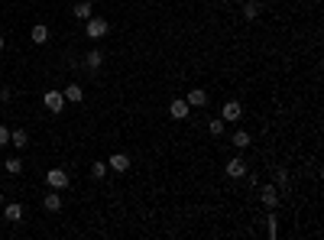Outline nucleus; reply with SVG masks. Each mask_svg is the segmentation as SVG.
<instances>
[{
  "instance_id": "obj_1",
  "label": "nucleus",
  "mask_w": 324,
  "mask_h": 240,
  "mask_svg": "<svg viewBox=\"0 0 324 240\" xmlns=\"http://www.w3.org/2000/svg\"><path fill=\"white\" fill-rule=\"evenodd\" d=\"M85 33H88L91 39L107 36V20H104V16H91V20H88V26H85Z\"/></svg>"
},
{
  "instance_id": "obj_2",
  "label": "nucleus",
  "mask_w": 324,
  "mask_h": 240,
  "mask_svg": "<svg viewBox=\"0 0 324 240\" xmlns=\"http://www.w3.org/2000/svg\"><path fill=\"white\" fill-rule=\"evenodd\" d=\"M46 182H49V188H65V185H68V172H65V169H49Z\"/></svg>"
},
{
  "instance_id": "obj_3",
  "label": "nucleus",
  "mask_w": 324,
  "mask_h": 240,
  "mask_svg": "<svg viewBox=\"0 0 324 240\" xmlns=\"http://www.w3.org/2000/svg\"><path fill=\"white\" fill-rule=\"evenodd\" d=\"M46 107L52 110V114H62V107H65V94H62V91H46Z\"/></svg>"
},
{
  "instance_id": "obj_4",
  "label": "nucleus",
  "mask_w": 324,
  "mask_h": 240,
  "mask_svg": "<svg viewBox=\"0 0 324 240\" xmlns=\"http://www.w3.org/2000/svg\"><path fill=\"white\" fill-rule=\"evenodd\" d=\"M259 198H262L266 208H276V205H279V188L276 185H262L259 188Z\"/></svg>"
},
{
  "instance_id": "obj_5",
  "label": "nucleus",
  "mask_w": 324,
  "mask_h": 240,
  "mask_svg": "<svg viewBox=\"0 0 324 240\" xmlns=\"http://www.w3.org/2000/svg\"><path fill=\"white\" fill-rule=\"evenodd\" d=\"M227 175H230V178H243V175H247V163H243L240 156H233L230 163H227Z\"/></svg>"
},
{
  "instance_id": "obj_6",
  "label": "nucleus",
  "mask_w": 324,
  "mask_h": 240,
  "mask_svg": "<svg viewBox=\"0 0 324 240\" xmlns=\"http://www.w3.org/2000/svg\"><path fill=\"white\" fill-rule=\"evenodd\" d=\"M221 120H224V124H233V120H240V104H237V101H227L224 110H221Z\"/></svg>"
},
{
  "instance_id": "obj_7",
  "label": "nucleus",
  "mask_w": 324,
  "mask_h": 240,
  "mask_svg": "<svg viewBox=\"0 0 324 240\" xmlns=\"http://www.w3.org/2000/svg\"><path fill=\"white\" fill-rule=\"evenodd\" d=\"M107 169L127 172V169H130V156H127V153H114V156H110V163H107Z\"/></svg>"
},
{
  "instance_id": "obj_8",
  "label": "nucleus",
  "mask_w": 324,
  "mask_h": 240,
  "mask_svg": "<svg viewBox=\"0 0 324 240\" xmlns=\"http://www.w3.org/2000/svg\"><path fill=\"white\" fill-rule=\"evenodd\" d=\"M169 114L175 117V120H185V117H188V101H182V98H175V101L169 104Z\"/></svg>"
},
{
  "instance_id": "obj_9",
  "label": "nucleus",
  "mask_w": 324,
  "mask_h": 240,
  "mask_svg": "<svg viewBox=\"0 0 324 240\" xmlns=\"http://www.w3.org/2000/svg\"><path fill=\"white\" fill-rule=\"evenodd\" d=\"M204 104H208V91L192 88V91H188V107H204Z\"/></svg>"
},
{
  "instance_id": "obj_10",
  "label": "nucleus",
  "mask_w": 324,
  "mask_h": 240,
  "mask_svg": "<svg viewBox=\"0 0 324 240\" xmlns=\"http://www.w3.org/2000/svg\"><path fill=\"white\" fill-rule=\"evenodd\" d=\"M71 13H75L78 20H91V13H94L91 0H81V3H75V10H71Z\"/></svg>"
},
{
  "instance_id": "obj_11",
  "label": "nucleus",
  "mask_w": 324,
  "mask_h": 240,
  "mask_svg": "<svg viewBox=\"0 0 324 240\" xmlns=\"http://www.w3.org/2000/svg\"><path fill=\"white\" fill-rule=\"evenodd\" d=\"M46 211H62V198H59V188L55 192H46Z\"/></svg>"
},
{
  "instance_id": "obj_12",
  "label": "nucleus",
  "mask_w": 324,
  "mask_h": 240,
  "mask_svg": "<svg viewBox=\"0 0 324 240\" xmlns=\"http://www.w3.org/2000/svg\"><path fill=\"white\" fill-rule=\"evenodd\" d=\"M30 39H32V42H36V46H42V42H49V30H46V26H42V23H39V26H32Z\"/></svg>"
},
{
  "instance_id": "obj_13",
  "label": "nucleus",
  "mask_w": 324,
  "mask_h": 240,
  "mask_svg": "<svg viewBox=\"0 0 324 240\" xmlns=\"http://www.w3.org/2000/svg\"><path fill=\"white\" fill-rule=\"evenodd\" d=\"M230 143H233L237 149H247L250 143H253V139H250V133H247V130H237V133L230 137Z\"/></svg>"
},
{
  "instance_id": "obj_14",
  "label": "nucleus",
  "mask_w": 324,
  "mask_h": 240,
  "mask_svg": "<svg viewBox=\"0 0 324 240\" xmlns=\"http://www.w3.org/2000/svg\"><path fill=\"white\" fill-rule=\"evenodd\" d=\"M10 143H13L16 149H23L26 143H30V133H26V130H13V133H10Z\"/></svg>"
},
{
  "instance_id": "obj_15",
  "label": "nucleus",
  "mask_w": 324,
  "mask_h": 240,
  "mask_svg": "<svg viewBox=\"0 0 324 240\" xmlns=\"http://www.w3.org/2000/svg\"><path fill=\"white\" fill-rule=\"evenodd\" d=\"M65 101H71V104H78V101H81V98H85V91H81V88H78V85H68V88H65Z\"/></svg>"
},
{
  "instance_id": "obj_16",
  "label": "nucleus",
  "mask_w": 324,
  "mask_h": 240,
  "mask_svg": "<svg viewBox=\"0 0 324 240\" xmlns=\"http://www.w3.org/2000/svg\"><path fill=\"white\" fill-rule=\"evenodd\" d=\"M3 169H7L10 175H20V172H23V163H20V156H13V159H7V163H3Z\"/></svg>"
},
{
  "instance_id": "obj_17",
  "label": "nucleus",
  "mask_w": 324,
  "mask_h": 240,
  "mask_svg": "<svg viewBox=\"0 0 324 240\" xmlns=\"http://www.w3.org/2000/svg\"><path fill=\"white\" fill-rule=\"evenodd\" d=\"M3 217H7V221H20V217H23V208H20V205H7V208H3Z\"/></svg>"
},
{
  "instance_id": "obj_18",
  "label": "nucleus",
  "mask_w": 324,
  "mask_h": 240,
  "mask_svg": "<svg viewBox=\"0 0 324 240\" xmlns=\"http://www.w3.org/2000/svg\"><path fill=\"white\" fill-rule=\"evenodd\" d=\"M243 16H247V20L259 16V3H256V0H247V3H243Z\"/></svg>"
},
{
  "instance_id": "obj_19",
  "label": "nucleus",
  "mask_w": 324,
  "mask_h": 240,
  "mask_svg": "<svg viewBox=\"0 0 324 240\" xmlns=\"http://www.w3.org/2000/svg\"><path fill=\"white\" fill-rule=\"evenodd\" d=\"M85 62H88V69H100V62H104V55H100L97 49H94V52H88V59H85Z\"/></svg>"
},
{
  "instance_id": "obj_20",
  "label": "nucleus",
  "mask_w": 324,
  "mask_h": 240,
  "mask_svg": "<svg viewBox=\"0 0 324 240\" xmlns=\"http://www.w3.org/2000/svg\"><path fill=\"white\" fill-rule=\"evenodd\" d=\"M208 133H211V137H221V133H224V120H221V117H217V120H211V124H208Z\"/></svg>"
},
{
  "instance_id": "obj_21",
  "label": "nucleus",
  "mask_w": 324,
  "mask_h": 240,
  "mask_svg": "<svg viewBox=\"0 0 324 240\" xmlns=\"http://www.w3.org/2000/svg\"><path fill=\"white\" fill-rule=\"evenodd\" d=\"M91 175L94 178H104V175H107V163H94L91 166Z\"/></svg>"
},
{
  "instance_id": "obj_22",
  "label": "nucleus",
  "mask_w": 324,
  "mask_h": 240,
  "mask_svg": "<svg viewBox=\"0 0 324 240\" xmlns=\"http://www.w3.org/2000/svg\"><path fill=\"white\" fill-rule=\"evenodd\" d=\"M276 182L286 188V185H289V172H286V169H276Z\"/></svg>"
},
{
  "instance_id": "obj_23",
  "label": "nucleus",
  "mask_w": 324,
  "mask_h": 240,
  "mask_svg": "<svg viewBox=\"0 0 324 240\" xmlns=\"http://www.w3.org/2000/svg\"><path fill=\"white\" fill-rule=\"evenodd\" d=\"M269 237H279V221L276 217H269Z\"/></svg>"
},
{
  "instance_id": "obj_24",
  "label": "nucleus",
  "mask_w": 324,
  "mask_h": 240,
  "mask_svg": "<svg viewBox=\"0 0 324 240\" xmlns=\"http://www.w3.org/2000/svg\"><path fill=\"white\" fill-rule=\"evenodd\" d=\"M7 143H10V130H7V127H0V146H7Z\"/></svg>"
},
{
  "instance_id": "obj_25",
  "label": "nucleus",
  "mask_w": 324,
  "mask_h": 240,
  "mask_svg": "<svg viewBox=\"0 0 324 240\" xmlns=\"http://www.w3.org/2000/svg\"><path fill=\"white\" fill-rule=\"evenodd\" d=\"M3 46H7V39H3V36H0V52H3Z\"/></svg>"
},
{
  "instance_id": "obj_26",
  "label": "nucleus",
  "mask_w": 324,
  "mask_h": 240,
  "mask_svg": "<svg viewBox=\"0 0 324 240\" xmlns=\"http://www.w3.org/2000/svg\"><path fill=\"white\" fill-rule=\"evenodd\" d=\"M0 205H3V195H0Z\"/></svg>"
},
{
  "instance_id": "obj_27",
  "label": "nucleus",
  "mask_w": 324,
  "mask_h": 240,
  "mask_svg": "<svg viewBox=\"0 0 324 240\" xmlns=\"http://www.w3.org/2000/svg\"><path fill=\"white\" fill-rule=\"evenodd\" d=\"M0 78H3V75H0Z\"/></svg>"
}]
</instances>
